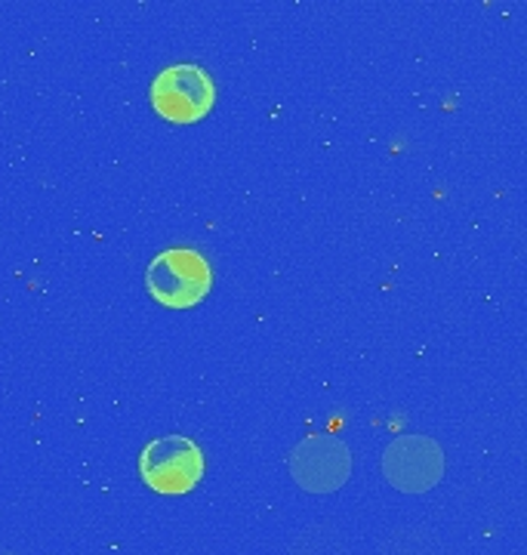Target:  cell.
Instances as JSON below:
<instances>
[{
    "label": "cell",
    "mask_w": 527,
    "mask_h": 555,
    "mask_svg": "<svg viewBox=\"0 0 527 555\" xmlns=\"http://www.w3.org/2000/svg\"><path fill=\"white\" fill-rule=\"evenodd\" d=\"M145 287L164 309H192L210 294L214 272L204 254L192 247H173L149 262Z\"/></svg>",
    "instance_id": "cell-1"
},
{
    "label": "cell",
    "mask_w": 527,
    "mask_h": 555,
    "mask_svg": "<svg viewBox=\"0 0 527 555\" xmlns=\"http://www.w3.org/2000/svg\"><path fill=\"white\" fill-rule=\"evenodd\" d=\"M216 102L214 78L192 62L170 65L152 80V105L164 120L197 124L210 115Z\"/></svg>",
    "instance_id": "cell-2"
},
{
    "label": "cell",
    "mask_w": 527,
    "mask_h": 555,
    "mask_svg": "<svg viewBox=\"0 0 527 555\" xmlns=\"http://www.w3.org/2000/svg\"><path fill=\"white\" fill-rule=\"evenodd\" d=\"M139 476L157 494H189L204 478V454L192 438L164 436L142 451Z\"/></svg>",
    "instance_id": "cell-3"
},
{
    "label": "cell",
    "mask_w": 527,
    "mask_h": 555,
    "mask_svg": "<svg viewBox=\"0 0 527 555\" xmlns=\"http://www.w3.org/2000/svg\"><path fill=\"white\" fill-rule=\"evenodd\" d=\"M383 476L404 494H423L445 476V451L429 436H401L383 454Z\"/></svg>",
    "instance_id": "cell-4"
},
{
    "label": "cell",
    "mask_w": 527,
    "mask_h": 555,
    "mask_svg": "<svg viewBox=\"0 0 527 555\" xmlns=\"http://www.w3.org/2000/svg\"><path fill=\"white\" fill-rule=\"evenodd\" d=\"M291 476L303 491L331 494L351 476L349 448L336 436H309L293 448Z\"/></svg>",
    "instance_id": "cell-5"
}]
</instances>
